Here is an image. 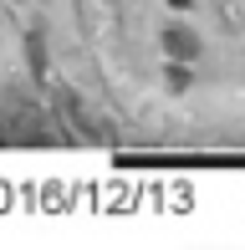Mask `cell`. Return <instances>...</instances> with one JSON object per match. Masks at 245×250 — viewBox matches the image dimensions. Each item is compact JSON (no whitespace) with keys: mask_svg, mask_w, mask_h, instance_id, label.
I'll list each match as a JSON object with an SVG mask.
<instances>
[{"mask_svg":"<svg viewBox=\"0 0 245 250\" xmlns=\"http://www.w3.org/2000/svg\"><path fill=\"white\" fill-rule=\"evenodd\" d=\"M163 148H245V0H174Z\"/></svg>","mask_w":245,"mask_h":250,"instance_id":"cell-1","label":"cell"},{"mask_svg":"<svg viewBox=\"0 0 245 250\" xmlns=\"http://www.w3.org/2000/svg\"><path fill=\"white\" fill-rule=\"evenodd\" d=\"M87 62L97 72L113 143L163 148L174 72V0H77Z\"/></svg>","mask_w":245,"mask_h":250,"instance_id":"cell-2","label":"cell"},{"mask_svg":"<svg viewBox=\"0 0 245 250\" xmlns=\"http://www.w3.org/2000/svg\"><path fill=\"white\" fill-rule=\"evenodd\" d=\"M46 123H57V102H51L46 82L36 72L26 36L16 31L10 10L0 5V133L46 128Z\"/></svg>","mask_w":245,"mask_h":250,"instance_id":"cell-3","label":"cell"}]
</instances>
